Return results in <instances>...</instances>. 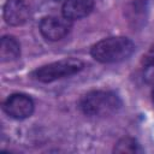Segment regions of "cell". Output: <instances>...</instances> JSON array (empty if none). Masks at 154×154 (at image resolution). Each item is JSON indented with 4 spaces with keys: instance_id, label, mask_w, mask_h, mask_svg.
I'll use <instances>...</instances> for the list:
<instances>
[{
    "instance_id": "4",
    "label": "cell",
    "mask_w": 154,
    "mask_h": 154,
    "mask_svg": "<svg viewBox=\"0 0 154 154\" xmlns=\"http://www.w3.org/2000/svg\"><path fill=\"white\" fill-rule=\"evenodd\" d=\"M72 29V20L61 16H46L40 20L38 30L47 41H60L69 35Z\"/></svg>"
},
{
    "instance_id": "9",
    "label": "cell",
    "mask_w": 154,
    "mask_h": 154,
    "mask_svg": "<svg viewBox=\"0 0 154 154\" xmlns=\"http://www.w3.org/2000/svg\"><path fill=\"white\" fill-rule=\"evenodd\" d=\"M113 152L119 153V154H124V153L135 154V153H142L143 149L141 148L136 138L130 137V136H124L120 140H118V142L114 144Z\"/></svg>"
},
{
    "instance_id": "5",
    "label": "cell",
    "mask_w": 154,
    "mask_h": 154,
    "mask_svg": "<svg viewBox=\"0 0 154 154\" xmlns=\"http://www.w3.org/2000/svg\"><path fill=\"white\" fill-rule=\"evenodd\" d=\"M35 103L30 95L24 93H13L2 102V111L13 119L23 120L34 113Z\"/></svg>"
},
{
    "instance_id": "1",
    "label": "cell",
    "mask_w": 154,
    "mask_h": 154,
    "mask_svg": "<svg viewBox=\"0 0 154 154\" xmlns=\"http://www.w3.org/2000/svg\"><path fill=\"white\" fill-rule=\"evenodd\" d=\"M123 106L120 96L113 90H90L83 94L78 102V109L87 117H108L117 113Z\"/></svg>"
},
{
    "instance_id": "8",
    "label": "cell",
    "mask_w": 154,
    "mask_h": 154,
    "mask_svg": "<svg viewBox=\"0 0 154 154\" xmlns=\"http://www.w3.org/2000/svg\"><path fill=\"white\" fill-rule=\"evenodd\" d=\"M20 57L19 41L12 35H4L0 41V60L1 63L14 61Z\"/></svg>"
},
{
    "instance_id": "3",
    "label": "cell",
    "mask_w": 154,
    "mask_h": 154,
    "mask_svg": "<svg viewBox=\"0 0 154 154\" xmlns=\"http://www.w3.org/2000/svg\"><path fill=\"white\" fill-rule=\"evenodd\" d=\"M85 64L77 58H65L35 69L30 76L41 83H52L58 79L71 77L84 69Z\"/></svg>"
},
{
    "instance_id": "2",
    "label": "cell",
    "mask_w": 154,
    "mask_h": 154,
    "mask_svg": "<svg viewBox=\"0 0 154 154\" xmlns=\"http://www.w3.org/2000/svg\"><path fill=\"white\" fill-rule=\"evenodd\" d=\"M135 52V43L125 36H109L94 43L90 55L101 64H114L126 60Z\"/></svg>"
},
{
    "instance_id": "7",
    "label": "cell",
    "mask_w": 154,
    "mask_h": 154,
    "mask_svg": "<svg viewBox=\"0 0 154 154\" xmlns=\"http://www.w3.org/2000/svg\"><path fill=\"white\" fill-rule=\"evenodd\" d=\"M93 8L94 0H66L61 4V14L73 22L89 16Z\"/></svg>"
},
{
    "instance_id": "11",
    "label": "cell",
    "mask_w": 154,
    "mask_h": 154,
    "mask_svg": "<svg viewBox=\"0 0 154 154\" xmlns=\"http://www.w3.org/2000/svg\"><path fill=\"white\" fill-rule=\"evenodd\" d=\"M152 99H153V103H154V87L152 89Z\"/></svg>"
},
{
    "instance_id": "6",
    "label": "cell",
    "mask_w": 154,
    "mask_h": 154,
    "mask_svg": "<svg viewBox=\"0 0 154 154\" xmlns=\"http://www.w3.org/2000/svg\"><path fill=\"white\" fill-rule=\"evenodd\" d=\"M2 17L5 23L10 26L23 25L30 18V6L25 0H6Z\"/></svg>"
},
{
    "instance_id": "10",
    "label": "cell",
    "mask_w": 154,
    "mask_h": 154,
    "mask_svg": "<svg viewBox=\"0 0 154 154\" xmlns=\"http://www.w3.org/2000/svg\"><path fill=\"white\" fill-rule=\"evenodd\" d=\"M141 64L144 67H153L154 66V43L147 49V52L142 55Z\"/></svg>"
},
{
    "instance_id": "12",
    "label": "cell",
    "mask_w": 154,
    "mask_h": 154,
    "mask_svg": "<svg viewBox=\"0 0 154 154\" xmlns=\"http://www.w3.org/2000/svg\"><path fill=\"white\" fill-rule=\"evenodd\" d=\"M54 1H55V2H60V4H63V2L66 1V0H54Z\"/></svg>"
}]
</instances>
